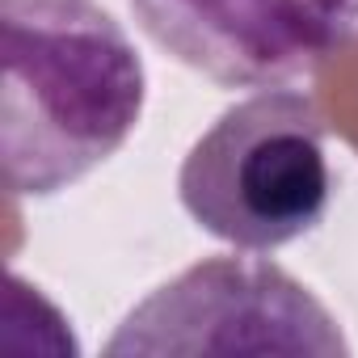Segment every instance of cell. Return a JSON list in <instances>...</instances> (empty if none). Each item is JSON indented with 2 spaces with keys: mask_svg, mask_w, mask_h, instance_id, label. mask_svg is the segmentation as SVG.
I'll return each mask as SVG.
<instances>
[{
  "mask_svg": "<svg viewBox=\"0 0 358 358\" xmlns=\"http://www.w3.org/2000/svg\"><path fill=\"white\" fill-rule=\"evenodd\" d=\"M0 38L5 186L13 199H55L135 135L143 59L101 0H0Z\"/></svg>",
  "mask_w": 358,
  "mask_h": 358,
  "instance_id": "6da1fadb",
  "label": "cell"
},
{
  "mask_svg": "<svg viewBox=\"0 0 358 358\" xmlns=\"http://www.w3.org/2000/svg\"><path fill=\"white\" fill-rule=\"evenodd\" d=\"M329 122L299 89H257L186 152L177 199L215 241L270 253L312 236L333 207Z\"/></svg>",
  "mask_w": 358,
  "mask_h": 358,
  "instance_id": "7a4b0ae2",
  "label": "cell"
},
{
  "mask_svg": "<svg viewBox=\"0 0 358 358\" xmlns=\"http://www.w3.org/2000/svg\"><path fill=\"white\" fill-rule=\"evenodd\" d=\"M106 354H350L333 312L266 257H203L135 303Z\"/></svg>",
  "mask_w": 358,
  "mask_h": 358,
  "instance_id": "3957f363",
  "label": "cell"
},
{
  "mask_svg": "<svg viewBox=\"0 0 358 358\" xmlns=\"http://www.w3.org/2000/svg\"><path fill=\"white\" fill-rule=\"evenodd\" d=\"M139 30L224 89H287L354 34L358 0H131Z\"/></svg>",
  "mask_w": 358,
  "mask_h": 358,
  "instance_id": "277c9868",
  "label": "cell"
}]
</instances>
